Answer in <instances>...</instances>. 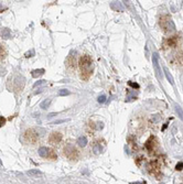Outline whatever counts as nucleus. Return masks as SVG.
<instances>
[{
  "label": "nucleus",
  "mask_w": 183,
  "mask_h": 184,
  "mask_svg": "<svg viewBox=\"0 0 183 184\" xmlns=\"http://www.w3.org/2000/svg\"><path fill=\"white\" fill-rule=\"evenodd\" d=\"M160 26H161V28L166 32H172V31L176 30V26H174V23L172 21V19L169 18L168 15L162 17L161 20H160Z\"/></svg>",
  "instance_id": "1"
},
{
  "label": "nucleus",
  "mask_w": 183,
  "mask_h": 184,
  "mask_svg": "<svg viewBox=\"0 0 183 184\" xmlns=\"http://www.w3.org/2000/svg\"><path fill=\"white\" fill-rule=\"evenodd\" d=\"M79 64H81V68H82V72L83 73H87V74H89L92 71V60L89 56H87V55H84L83 57H81V60H79Z\"/></svg>",
  "instance_id": "2"
},
{
  "label": "nucleus",
  "mask_w": 183,
  "mask_h": 184,
  "mask_svg": "<svg viewBox=\"0 0 183 184\" xmlns=\"http://www.w3.org/2000/svg\"><path fill=\"white\" fill-rule=\"evenodd\" d=\"M152 64H153V68H155V75L159 81H162V72L160 68V64H159V55L158 53H153L152 55Z\"/></svg>",
  "instance_id": "3"
},
{
  "label": "nucleus",
  "mask_w": 183,
  "mask_h": 184,
  "mask_svg": "<svg viewBox=\"0 0 183 184\" xmlns=\"http://www.w3.org/2000/svg\"><path fill=\"white\" fill-rule=\"evenodd\" d=\"M64 154L67 156V158H70V159H76L77 158V150L74 148V147H72V146H66L65 148H64Z\"/></svg>",
  "instance_id": "4"
},
{
  "label": "nucleus",
  "mask_w": 183,
  "mask_h": 184,
  "mask_svg": "<svg viewBox=\"0 0 183 184\" xmlns=\"http://www.w3.org/2000/svg\"><path fill=\"white\" fill-rule=\"evenodd\" d=\"M23 86H24V78L22 77V76H18V77L15 78V81H14V89L18 91V92L22 91Z\"/></svg>",
  "instance_id": "5"
},
{
  "label": "nucleus",
  "mask_w": 183,
  "mask_h": 184,
  "mask_svg": "<svg viewBox=\"0 0 183 184\" xmlns=\"http://www.w3.org/2000/svg\"><path fill=\"white\" fill-rule=\"evenodd\" d=\"M62 140V135L60 132H52L50 135L49 141L52 143V144H55V143H59V142Z\"/></svg>",
  "instance_id": "6"
},
{
  "label": "nucleus",
  "mask_w": 183,
  "mask_h": 184,
  "mask_svg": "<svg viewBox=\"0 0 183 184\" xmlns=\"http://www.w3.org/2000/svg\"><path fill=\"white\" fill-rule=\"evenodd\" d=\"M0 36L3 39H10L11 38V31L8 28H2L0 30Z\"/></svg>",
  "instance_id": "7"
},
{
  "label": "nucleus",
  "mask_w": 183,
  "mask_h": 184,
  "mask_svg": "<svg viewBox=\"0 0 183 184\" xmlns=\"http://www.w3.org/2000/svg\"><path fill=\"white\" fill-rule=\"evenodd\" d=\"M39 156H43V158H46V156H49V154H50V149L49 148H46V147H41V148L39 149Z\"/></svg>",
  "instance_id": "8"
},
{
  "label": "nucleus",
  "mask_w": 183,
  "mask_h": 184,
  "mask_svg": "<svg viewBox=\"0 0 183 184\" xmlns=\"http://www.w3.org/2000/svg\"><path fill=\"white\" fill-rule=\"evenodd\" d=\"M163 70H164V75H166L167 79L169 81V83L171 84V85H174V79H173V77H172V75H171V73L169 72V70H168L166 66L163 67Z\"/></svg>",
  "instance_id": "9"
},
{
  "label": "nucleus",
  "mask_w": 183,
  "mask_h": 184,
  "mask_svg": "<svg viewBox=\"0 0 183 184\" xmlns=\"http://www.w3.org/2000/svg\"><path fill=\"white\" fill-rule=\"evenodd\" d=\"M45 73V70L44 68H38V70H33L32 71V77H39V76H42L43 74Z\"/></svg>",
  "instance_id": "10"
},
{
  "label": "nucleus",
  "mask_w": 183,
  "mask_h": 184,
  "mask_svg": "<svg viewBox=\"0 0 183 184\" xmlns=\"http://www.w3.org/2000/svg\"><path fill=\"white\" fill-rule=\"evenodd\" d=\"M77 144L79 146V147L84 148L85 146L87 144V138H86L85 136H81V137L77 139Z\"/></svg>",
  "instance_id": "11"
},
{
  "label": "nucleus",
  "mask_w": 183,
  "mask_h": 184,
  "mask_svg": "<svg viewBox=\"0 0 183 184\" xmlns=\"http://www.w3.org/2000/svg\"><path fill=\"white\" fill-rule=\"evenodd\" d=\"M110 7L113 8L114 10H116V11H118V10H119V11H122V10H124L121 3H120V2H116V1H114V2L110 3Z\"/></svg>",
  "instance_id": "12"
},
{
  "label": "nucleus",
  "mask_w": 183,
  "mask_h": 184,
  "mask_svg": "<svg viewBox=\"0 0 183 184\" xmlns=\"http://www.w3.org/2000/svg\"><path fill=\"white\" fill-rule=\"evenodd\" d=\"M50 104H51V99L50 98L44 99L42 103L40 104V108H42V109H48L50 106Z\"/></svg>",
  "instance_id": "13"
},
{
  "label": "nucleus",
  "mask_w": 183,
  "mask_h": 184,
  "mask_svg": "<svg viewBox=\"0 0 183 184\" xmlns=\"http://www.w3.org/2000/svg\"><path fill=\"white\" fill-rule=\"evenodd\" d=\"M93 151H94L95 154H99V153L102 152V147H100V144H99L98 142H95V143H94V146H93Z\"/></svg>",
  "instance_id": "14"
},
{
  "label": "nucleus",
  "mask_w": 183,
  "mask_h": 184,
  "mask_svg": "<svg viewBox=\"0 0 183 184\" xmlns=\"http://www.w3.org/2000/svg\"><path fill=\"white\" fill-rule=\"evenodd\" d=\"M174 109H176V115L180 117V119L183 121V109L181 108V106H179V105H176L174 106Z\"/></svg>",
  "instance_id": "15"
},
{
  "label": "nucleus",
  "mask_w": 183,
  "mask_h": 184,
  "mask_svg": "<svg viewBox=\"0 0 183 184\" xmlns=\"http://www.w3.org/2000/svg\"><path fill=\"white\" fill-rule=\"evenodd\" d=\"M27 174H29V175H31V177H39V175H41L42 173H41V171L39 170H30L27 172Z\"/></svg>",
  "instance_id": "16"
},
{
  "label": "nucleus",
  "mask_w": 183,
  "mask_h": 184,
  "mask_svg": "<svg viewBox=\"0 0 183 184\" xmlns=\"http://www.w3.org/2000/svg\"><path fill=\"white\" fill-rule=\"evenodd\" d=\"M71 92L69 89H61L60 92H59V96H67V95H70Z\"/></svg>",
  "instance_id": "17"
},
{
  "label": "nucleus",
  "mask_w": 183,
  "mask_h": 184,
  "mask_svg": "<svg viewBox=\"0 0 183 184\" xmlns=\"http://www.w3.org/2000/svg\"><path fill=\"white\" fill-rule=\"evenodd\" d=\"M97 100H98L99 104H104V103L106 101V95H104V94H103V95H100Z\"/></svg>",
  "instance_id": "18"
},
{
  "label": "nucleus",
  "mask_w": 183,
  "mask_h": 184,
  "mask_svg": "<svg viewBox=\"0 0 183 184\" xmlns=\"http://www.w3.org/2000/svg\"><path fill=\"white\" fill-rule=\"evenodd\" d=\"M160 119H161V118H160V115H155V116H152V121H153V122H158Z\"/></svg>",
  "instance_id": "19"
},
{
  "label": "nucleus",
  "mask_w": 183,
  "mask_h": 184,
  "mask_svg": "<svg viewBox=\"0 0 183 184\" xmlns=\"http://www.w3.org/2000/svg\"><path fill=\"white\" fill-rule=\"evenodd\" d=\"M34 55V50L32 49L31 51H29V52H27L26 53V57H30V56H33Z\"/></svg>",
  "instance_id": "20"
},
{
  "label": "nucleus",
  "mask_w": 183,
  "mask_h": 184,
  "mask_svg": "<svg viewBox=\"0 0 183 184\" xmlns=\"http://www.w3.org/2000/svg\"><path fill=\"white\" fill-rule=\"evenodd\" d=\"M44 83H45V81H43V79H41V81H38L34 85H33V87H38V86L42 85V84H44Z\"/></svg>",
  "instance_id": "21"
},
{
  "label": "nucleus",
  "mask_w": 183,
  "mask_h": 184,
  "mask_svg": "<svg viewBox=\"0 0 183 184\" xmlns=\"http://www.w3.org/2000/svg\"><path fill=\"white\" fill-rule=\"evenodd\" d=\"M182 169H183V163H182V162H179V163H178V164H176V170L180 171V170H182Z\"/></svg>",
  "instance_id": "22"
},
{
  "label": "nucleus",
  "mask_w": 183,
  "mask_h": 184,
  "mask_svg": "<svg viewBox=\"0 0 183 184\" xmlns=\"http://www.w3.org/2000/svg\"><path fill=\"white\" fill-rule=\"evenodd\" d=\"M65 121H69V120H64V119H62V120H55L53 121V122H51V125H59V124H63Z\"/></svg>",
  "instance_id": "23"
},
{
  "label": "nucleus",
  "mask_w": 183,
  "mask_h": 184,
  "mask_svg": "<svg viewBox=\"0 0 183 184\" xmlns=\"http://www.w3.org/2000/svg\"><path fill=\"white\" fill-rule=\"evenodd\" d=\"M5 122H6V119H5L3 117H1V116H0V128L5 125Z\"/></svg>",
  "instance_id": "24"
},
{
  "label": "nucleus",
  "mask_w": 183,
  "mask_h": 184,
  "mask_svg": "<svg viewBox=\"0 0 183 184\" xmlns=\"http://www.w3.org/2000/svg\"><path fill=\"white\" fill-rule=\"evenodd\" d=\"M136 98V96H133V95H128L126 98V101H130V100H133V99Z\"/></svg>",
  "instance_id": "25"
},
{
  "label": "nucleus",
  "mask_w": 183,
  "mask_h": 184,
  "mask_svg": "<svg viewBox=\"0 0 183 184\" xmlns=\"http://www.w3.org/2000/svg\"><path fill=\"white\" fill-rule=\"evenodd\" d=\"M128 84L130 86H133V87H135V88H139V85H138V84H134V83H131V82H129Z\"/></svg>",
  "instance_id": "26"
},
{
  "label": "nucleus",
  "mask_w": 183,
  "mask_h": 184,
  "mask_svg": "<svg viewBox=\"0 0 183 184\" xmlns=\"http://www.w3.org/2000/svg\"><path fill=\"white\" fill-rule=\"evenodd\" d=\"M57 113H49L48 115V118H51V117H53V116H57Z\"/></svg>",
  "instance_id": "27"
},
{
  "label": "nucleus",
  "mask_w": 183,
  "mask_h": 184,
  "mask_svg": "<svg viewBox=\"0 0 183 184\" xmlns=\"http://www.w3.org/2000/svg\"><path fill=\"white\" fill-rule=\"evenodd\" d=\"M97 129H103V124H102V122H98V124H97Z\"/></svg>",
  "instance_id": "28"
},
{
  "label": "nucleus",
  "mask_w": 183,
  "mask_h": 184,
  "mask_svg": "<svg viewBox=\"0 0 183 184\" xmlns=\"http://www.w3.org/2000/svg\"><path fill=\"white\" fill-rule=\"evenodd\" d=\"M1 50H2V46H1V45H0V52H1Z\"/></svg>",
  "instance_id": "29"
},
{
  "label": "nucleus",
  "mask_w": 183,
  "mask_h": 184,
  "mask_svg": "<svg viewBox=\"0 0 183 184\" xmlns=\"http://www.w3.org/2000/svg\"><path fill=\"white\" fill-rule=\"evenodd\" d=\"M131 184H143V183H131Z\"/></svg>",
  "instance_id": "30"
}]
</instances>
